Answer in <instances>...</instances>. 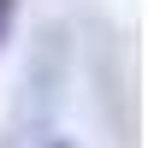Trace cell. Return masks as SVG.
<instances>
[{
	"label": "cell",
	"instance_id": "obj_1",
	"mask_svg": "<svg viewBox=\"0 0 148 148\" xmlns=\"http://www.w3.org/2000/svg\"><path fill=\"white\" fill-rule=\"evenodd\" d=\"M59 89H65V30L47 24L42 42L30 53V95H36V125H47L59 107Z\"/></svg>",
	"mask_w": 148,
	"mask_h": 148
},
{
	"label": "cell",
	"instance_id": "obj_2",
	"mask_svg": "<svg viewBox=\"0 0 148 148\" xmlns=\"http://www.w3.org/2000/svg\"><path fill=\"white\" fill-rule=\"evenodd\" d=\"M12 24H18V0H0V42L12 36Z\"/></svg>",
	"mask_w": 148,
	"mask_h": 148
},
{
	"label": "cell",
	"instance_id": "obj_3",
	"mask_svg": "<svg viewBox=\"0 0 148 148\" xmlns=\"http://www.w3.org/2000/svg\"><path fill=\"white\" fill-rule=\"evenodd\" d=\"M53 148H65V142H53Z\"/></svg>",
	"mask_w": 148,
	"mask_h": 148
}]
</instances>
